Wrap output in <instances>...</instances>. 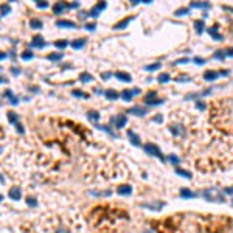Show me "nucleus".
I'll use <instances>...</instances> for the list:
<instances>
[{
	"instance_id": "1",
	"label": "nucleus",
	"mask_w": 233,
	"mask_h": 233,
	"mask_svg": "<svg viewBox=\"0 0 233 233\" xmlns=\"http://www.w3.org/2000/svg\"><path fill=\"white\" fill-rule=\"evenodd\" d=\"M202 196H204L205 200H208V202H218V204L225 202L224 193H222L221 190L214 188V187H211V188H205V190L202 191Z\"/></svg>"
},
{
	"instance_id": "2",
	"label": "nucleus",
	"mask_w": 233,
	"mask_h": 233,
	"mask_svg": "<svg viewBox=\"0 0 233 233\" xmlns=\"http://www.w3.org/2000/svg\"><path fill=\"white\" fill-rule=\"evenodd\" d=\"M143 149H145V152H146V154H149V156H154V157H159L162 162H165V160H166L165 157H163L162 151L159 149V146H157V145H154V143H146V145L143 146Z\"/></svg>"
},
{
	"instance_id": "3",
	"label": "nucleus",
	"mask_w": 233,
	"mask_h": 233,
	"mask_svg": "<svg viewBox=\"0 0 233 233\" xmlns=\"http://www.w3.org/2000/svg\"><path fill=\"white\" fill-rule=\"evenodd\" d=\"M145 103L149 106H156V104H163L165 100H159V98H156V92H149L145 98Z\"/></svg>"
},
{
	"instance_id": "4",
	"label": "nucleus",
	"mask_w": 233,
	"mask_h": 233,
	"mask_svg": "<svg viewBox=\"0 0 233 233\" xmlns=\"http://www.w3.org/2000/svg\"><path fill=\"white\" fill-rule=\"evenodd\" d=\"M111 123H114L115 128L121 129V128H125V125L128 123V118H126V115H117V117H114L111 120Z\"/></svg>"
},
{
	"instance_id": "5",
	"label": "nucleus",
	"mask_w": 233,
	"mask_h": 233,
	"mask_svg": "<svg viewBox=\"0 0 233 233\" xmlns=\"http://www.w3.org/2000/svg\"><path fill=\"white\" fill-rule=\"evenodd\" d=\"M107 6V3L106 2H101V3H97L90 11H89V16H92V17H97V16H100V12L104 9Z\"/></svg>"
},
{
	"instance_id": "6",
	"label": "nucleus",
	"mask_w": 233,
	"mask_h": 233,
	"mask_svg": "<svg viewBox=\"0 0 233 233\" xmlns=\"http://www.w3.org/2000/svg\"><path fill=\"white\" fill-rule=\"evenodd\" d=\"M128 114H134V115H139V117H145L148 114V111L145 107H140V106H135V107H131L128 109Z\"/></svg>"
},
{
	"instance_id": "7",
	"label": "nucleus",
	"mask_w": 233,
	"mask_h": 233,
	"mask_svg": "<svg viewBox=\"0 0 233 233\" xmlns=\"http://www.w3.org/2000/svg\"><path fill=\"white\" fill-rule=\"evenodd\" d=\"M219 72H216V70H207L204 73V79L205 81H214V79H218L219 78Z\"/></svg>"
},
{
	"instance_id": "8",
	"label": "nucleus",
	"mask_w": 233,
	"mask_h": 233,
	"mask_svg": "<svg viewBox=\"0 0 233 233\" xmlns=\"http://www.w3.org/2000/svg\"><path fill=\"white\" fill-rule=\"evenodd\" d=\"M165 204H162V202H149V204H142V207L143 208H149V210H162V207Z\"/></svg>"
},
{
	"instance_id": "9",
	"label": "nucleus",
	"mask_w": 233,
	"mask_h": 233,
	"mask_svg": "<svg viewBox=\"0 0 233 233\" xmlns=\"http://www.w3.org/2000/svg\"><path fill=\"white\" fill-rule=\"evenodd\" d=\"M208 34H210L214 40H222V36L219 34V26H218V25H214V26H211V28H208Z\"/></svg>"
},
{
	"instance_id": "10",
	"label": "nucleus",
	"mask_w": 233,
	"mask_h": 233,
	"mask_svg": "<svg viewBox=\"0 0 233 233\" xmlns=\"http://www.w3.org/2000/svg\"><path fill=\"white\" fill-rule=\"evenodd\" d=\"M9 197H11L12 200H20V197H22V191H20V188H17V187L11 188V191H9Z\"/></svg>"
},
{
	"instance_id": "11",
	"label": "nucleus",
	"mask_w": 233,
	"mask_h": 233,
	"mask_svg": "<svg viewBox=\"0 0 233 233\" xmlns=\"http://www.w3.org/2000/svg\"><path fill=\"white\" fill-rule=\"evenodd\" d=\"M196 196H197V193H193V191H190L188 188H182L180 190V197L182 199H193Z\"/></svg>"
},
{
	"instance_id": "12",
	"label": "nucleus",
	"mask_w": 233,
	"mask_h": 233,
	"mask_svg": "<svg viewBox=\"0 0 233 233\" xmlns=\"http://www.w3.org/2000/svg\"><path fill=\"white\" fill-rule=\"evenodd\" d=\"M128 137H129V140H131V143L134 146H142V142L139 139V135H135L132 131H128Z\"/></svg>"
},
{
	"instance_id": "13",
	"label": "nucleus",
	"mask_w": 233,
	"mask_h": 233,
	"mask_svg": "<svg viewBox=\"0 0 233 233\" xmlns=\"http://www.w3.org/2000/svg\"><path fill=\"white\" fill-rule=\"evenodd\" d=\"M117 191H118V194H121V196H129L132 193V187L131 185H121Z\"/></svg>"
},
{
	"instance_id": "14",
	"label": "nucleus",
	"mask_w": 233,
	"mask_h": 233,
	"mask_svg": "<svg viewBox=\"0 0 233 233\" xmlns=\"http://www.w3.org/2000/svg\"><path fill=\"white\" fill-rule=\"evenodd\" d=\"M65 8H67L65 3L58 2V3H54V5H53V12H54V14H62V11H64Z\"/></svg>"
},
{
	"instance_id": "15",
	"label": "nucleus",
	"mask_w": 233,
	"mask_h": 233,
	"mask_svg": "<svg viewBox=\"0 0 233 233\" xmlns=\"http://www.w3.org/2000/svg\"><path fill=\"white\" fill-rule=\"evenodd\" d=\"M44 37H40V36H36V37H33V42H31V45L33 47H37V48H42V47H45L47 44L42 40Z\"/></svg>"
},
{
	"instance_id": "16",
	"label": "nucleus",
	"mask_w": 233,
	"mask_h": 233,
	"mask_svg": "<svg viewBox=\"0 0 233 233\" xmlns=\"http://www.w3.org/2000/svg\"><path fill=\"white\" fill-rule=\"evenodd\" d=\"M115 76L120 79V81H125V83H131L132 81V76L129 75V73H123V72H117L115 73Z\"/></svg>"
},
{
	"instance_id": "17",
	"label": "nucleus",
	"mask_w": 233,
	"mask_h": 233,
	"mask_svg": "<svg viewBox=\"0 0 233 233\" xmlns=\"http://www.w3.org/2000/svg\"><path fill=\"white\" fill-rule=\"evenodd\" d=\"M86 42H87V39L79 37V39H76V40H73V42H72V47L73 48H83L86 45Z\"/></svg>"
},
{
	"instance_id": "18",
	"label": "nucleus",
	"mask_w": 233,
	"mask_h": 233,
	"mask_svg": "<svg viewBox=\"0 0 233 233\" xmlns=\"http://www.w3.org/2000/svg\"><path fill=\"white\" fill-rule=\"evenodd\" d=\"M58 26H67V28H76V23L72 20H58L56 22Z\"/></svg>"
},
{
	"instance_id": "19",
	"label": "nucleus",
	"mask_w": 233,
	"mask_h": 233,
	"mask_svg": "<svg viewBox=\"0 0 233 233\" xmlns=\"http://www.w3.org/2000/svg\"><path fill=\"white\" fill-rule=\"evenodd\" d=\"M190 6H191V8H202V9H208L211 5H210L208 2H193Z\"/></svg>"
},
{
	"instance_id": "20",
	"label": "nucleus",
	"mask_w": 233,
	"mask_h": 233,
	"mask_svg": "<svg viewBox=\"0 0 233 233\" xmlns=\"http://www.w3.org/2000/svg\"><path fill=\"white\" fill-rule=\"evenodd\" d=\"M30 25H31V28H34V30H40V28H42V20H40V19H31Z\"/></svg>"
},
{
	"instance_id": "21",
	"label": "nucleus",
	"mask_w": 233,
	"mask_h": 233,
	"mask_svg": "<svg viewBox=\"0 0 233 233\" xmlns=\"http://www.w3.org/2000/svg\"><path fill=\"white\" fill-rule=\"evenodd\" d=\"M170 131H171L174 135H179V134H182L183 128H182L180 125H171V126H170Z\"/></svg>"
},
{
	"instance_id": "22",
	"label": "nucleus",
	"mask_w": 233,
	"mask_h": 233,
	"mask_svg": "<svg viewBox=\"0 0 233 233\" xmlns=\"http://www.w3.org/2000/svg\"><path fill=\"white\" fill-rule=\"evenodd\" d=\"M157 81H159V83H162V84H165V83H170V81H171V76H170L168 73H162V75L157 78Z\"/></svg>"
},
{
	"instance_id": "23",
	"label": "nucleus",
	"mask_w": 233,
	"mask_h": 233,
	"mask_svg": "<svg viewBox=\"0 0 233 233\" xmlns=\"http://www.w3.org/2000/svg\"><path fill=\"white\" fill-rule=\"evenodd\" d=\"M176 174H179V176H182V177H187V179H191V173L187 171V170H182V168H177V170H176Z\"/></svg>"
},
{
	"instance_id": "24",
	"label": "nucleus",
	"mask_w": 233,
	"mask_h": 233,
	"mask_svg": "<svg viewBox=\"0 0 233 233\" xmlns=\"http://www.w3.org/2000/svg\"><path fill=\"white\" fill-rule=\"evenodd\" d=\"M204 20H197V22H194V28H196V31L199 33V34H202L204 33Z\"/></svg>"
},
{
	"instance_id": "25",
	"label": "nucleus",
	"mask_w": 233,
	"mask_h": 233,
	"mask_svg": "<svg viewBox=\"0 0 233 233\" xmlns=\"http://www.w3.org/2000/svg\"><path fill=\"white\" fill-rule=\"evenodd\" d=\"M104 95H106V98H109V100H117L120 97V95L117 92H114V90H107V92H104Z\"/></svg>"
},
{
	"instance_id": "26",
	"label": "nucleus",
	"mask_w": 233,
	"mask_h": 233,
	"mask_svg": "<svg viewBox=\"0 0 233 233\" xmlns=\"http://www.w3.org/2000/svg\"><path fill=\"white\" fill-rule=\"evenodd\" d=\"M162 67V64H159V62H156V64H151V65H146L145 67V70H148V72H156V70H159V68Z\"/></svg>"
},
{
	"instance_id": "27",
	"label": "nucleus",
	"mask_w": 233,
	"mask_h": 233,
	"mask_svg": "<svg viewBox=\"0 0 233 233\" xmlns=\"http://www.w3.org/2000/svg\"><path fill=\"white\" fill-rule=\"evenodd\" d=\"M214 59H219V61H224L225 59V54H224V50H218L214 54H213Z\"/></svg>"
},
{
	"instance_id": "28",
	"label": "nucleus",
	"mask_w": 233,
	"mask_h": 233,
	"mask_svg": "<svg viewBox=\"0 0 233 233\" xmlns=\"http://www.w3.org/2000/svg\"><path fill=\"white\" fill-rule=\"evenodd\" d=\"M188 12H190V8H180V9H177V11L174 12V16L180 17V16H185V14H188Z\"/></svg>"
},
{
	"instance_id": "29",
	"label": "nucleus",
	"mask_w": 233,
	"mask_h": 233,
	"mask_svg": "<svg viewBox=\"0 0 233 233\" xmlns=\"http://www.w3.org/2000/svg\"><path fill=\"white\" fill-rule=\"evenodd\" d=\"M121 98L125 100V101H131V98H132V92H131V90H123Z\"/></svg>"
},
{
	"instance_id": "30",
	"label": "nucleus",
	"mask_w": 233,
	"mask_h": 233,
	"mask_svg": "<svg viewBox=\"0 0 233 233\" xmlns=\"http://www.w3.org/2000/svg\"><path fill=\"white\" fill-rule=\"evenodd\" d=\"M87 117H89L92 121H97V120L100 118V114L95 112V111H89V112H87Z\"/></svg>"
},
{
	"instance_id": "31",
	"label": "nucleus",
	"mask_w": 233,
	"mask_h": 233,
	"mask_svg": "<svg viewBox=\"0 0 233 233\" xmlns=\"http://www.w3.org/2000/svg\"><path fill=\"white\" fill-rule=\"evenodd\" d=\"M129 22H132V17H129V19H126V20H123V22L117 23V25L114 26V28H117V30H118V28H125V26H126V25H128Z\"/></svg>"
},
{
	"instance_id": "32",
	"label": "nucleus",
	"mask_w": 233,
	"mask_h": 233,
	"mask_svg": "<svg viewBox=\"0 0 233 233\" xmlns=\"http://www.w3.org/2000/svg\"><path fill=\"white\" fill-rule=\"evenodd\" d=\"M166 160H170V162L173 163V165H177V163L180 162V159L177 157V156H174V154H170V156L166 157Z\"/></svg>"
},
{
	"instance_id": "33",
	"label": "nucleus",
	"mask_w": 233,
	"mask_h": 233,
	"mask_svg": "<svg viewBox=\"0 0 233 233\" xmlns=\"http://www.w3.org/2000/svg\"><path fill=\"white\" fill-rule=\"evenodd\" d=\"M33 56H34V54H33V51H30V50H26V51L22 53V59H25V61H26V59H31Z\"/></svg>"
},
{
	"instance_id": "34",
	"label": "nucleus",
	"mask_w": 233,
	"mask_h": 233,
	"mask_svg": "<svg viewBox=\"0 0 233 233\" xmlns=\"http://www.w3.org/2000/svg\"><path fill=\"white\" fill-rule=\"evenodd\" d=\"M9 11H11L9 5H2V6H0V12H2V16H6Z\"/></svg>"
},
{
	"instance_id": "35",
	"label": "nucleus",
	"mask_w": 233,
	"mask_h": 233,
	"mask_svg": "<svg viewBox=\"0 0 233 233\" xmlns=\"http://www.w3.org/2000/svg\"><path fill=\"white\" fill-rule=\"evenodd\" d=\"M62 58V53H53V54H48V59H51V61H58V59H61Z\"/></svg>"
},
{
	"instance_id": "36",
	"label": "nucleus",
	"mask_w": 233,
	"mask_h": 233,
	"mask_svg": "<svg viewBox=\"0 0 233 233\" xmlns=\"http://www.w3.org/2000/svg\"><path fill=\"white\" fill-rule=\"evenodd\" d=\"M92 79H93V78H92L90 73H83V75H81V81H83V83H86V81L89 83V81H92Z\"/></svg>"
},
{
	"instance_id": "37",
	"label": "nucleus",
	"mask_w": 233,
	"mask_h": 233,
	"mask_svg": "<svg viewBox=\"0 0 233 233\" xmlns=\"http://www.w3.org/2000/svg\"><path fill=\"white\" fill-rule=\"evenodd\" d=\"M54 45H56L58 48H65L68 45V42L67 40H58V42H54Z\"/></svg>"
},
{
	"instance_id": "38",
	"label": "nucleus",
	"mask_w": 233,
	"mask_h": 233,
	"mask_svg": "<svg viewBox=\"0 0 233 233\" xmlns=\"http://www.w3.org/2000/svg\"><path fill=\"white\" fill-rule=\"evenodd\" d=\"M188 62H190V59H188V58H180V59L174 61V64H176V65H182V64H188Z\"/></svg>"
},
{
	"instance_id": "39",
	"label": "nucleus",
	"mask_w": 233,
	"mask_h": 233,
	"mask_svg": "<svg viewBox=\"0 0 233 233\" xmlns=\"http://www.w3.org/2000/svg\"><path fill=\"white\" fill-rule=\"evenodd\" d=\"M196 107L199 109V111H205V109H207V104H205V103H202V101H196Z\"/></svg>"
},
{
	"instance_id": "40",
	"label": "nucleus",
	"mask_w": 233,
	"mask_h": 233,
	"mask_svg": "<svg viewBox=\"0 0 233 233\" xmlns=\"http://www.w3.org/2000/svg\"><path fill=\"white\" fill-rule=\"evenodd\" d=\"M26 204H28L30 207H36V205H37V200H36L34 197H28V199H26Z\"/></svg>"
},
{
	"instance_id": "41",
	"label": "nucleus",
	"mask_w": 233,
	"mask_h": 233,
	"mask_svg": "<svg viewBox=\"0 0 233 233\" xmlns=\"http://www.w3.org/2000/svg\"><path fill=\"white\" fill-rule=\"evenodd\" d=\"M176 81H179V83H185V81H187V83H188V81H191V78H188L187 75H180V78H177Z\"/></svg>"
},
{
	"instance_id": "42",
	"label": "nucleus",
	"mask_w": 233,
	"mask_h": 233,
	"mask_svg": "<svg viewBox=\"0 0 233 233\" xmlns=\"http://www.w3.org/2000/svg\"><path fill=\"white\" fill-rule=\"evenodd\" d=\"M193 61L197 64V65H204L205 64V59L204 58H199V56H196V58H193Z\"/></svg>"
},
{
	"instance_id": "43",
	"label": "nucleus",
	"mask_w": 233,
	"mask_h": 233,
	"mask_svg": "<svg viewBox=\"0 0 233 233\" xmlns=\"http://www.w3.org/2000/svg\"><path fill=\"white\" fill-rule=\"evenodd\" d=\"M224 54H225V58H233V48L224 50Z\"/></svg>"
},
{
	"instance_id": "44",
	"label": "nucleus",
	"mask_w": 233,
	"mask_h": 233,
	"mask_svg": "<svg viewBox=\"0 0 233 233\" xmlns=\"http://www.w3.org/2000/svg\"><path fill=\"white\" fill-rule=\"evenodd\" d=\"M73 95H75V97H84V98H87V95H86V93L78 92V90H73Z\"/></svg>"
},
{
	"instance_id": "45",
	"label": "nucleus",
	"mask_w": 233,
	"mask_h": 233,
	"mask_svg": "<svg viewBox=\"0 0 233 233\" xmlns=\"http://www.w3.org/2000/svg\"><path fill=\"white\" fill-rule=\"evenodd\" d=\"M8 117H9V120H11V121H14V123H17V117H16V114H12V112H9V114H8Z\"/></svg>"
},
{
	"instance_id": "46",
	"label": "nucleus",
	"mask_w": 233,
	"mask_h": 233,
	"mask_svg": "<svg viewBox=\"0 0 233 233\" xmlns=\"http://www.w3.org/2000/svg\"><path fill=\"white\" fill-rule=\"evenodd\" d=\"M36 5H37L39 8H47V6H48L47 2H36Z\"/></svg>"
},
{
	"instance_id": "47",
	"label": "nucleus",
	"mask_w": 233,
	"mask_h": 233,
	"mask_svg": "<svg viewBox=\"0 0 233 233\" xmlns=\"http://www.w3.org/2000/svg\"><path fill=\"white\" fill-rule=\"evenodd\" d=\"M152 121H157V123H162V121H163V117H162V115H156V117L152 118Z\"/></svg>"
},
{
	"instance_id": "48",
	"label": "nucleus",
	"mask_w": 233,
	"mask_h": 233,
	"mask_svg": "<svg viewBox=\"0 0 233 233\" xmlns=\"http://www.w3.org/2000/svg\"><path fill=\"white\" fill-rule=\"evenodd\" d=\"M95 26H97L95 23H87V25H86V28H87V30H90V31H93V30H95Z\"/></svg>"
},
{
	"instance_id": "49",
	"label": "nucleus",
	"mask_w": 233,
	"mask_h": 233,
	"mask_svg": "<svg viewBox=\"0 0 233 233\" xmlns=\"http://www.w3.org/2000/svg\"><path fill=\"white\" fill-rule=\"evenodd\" d=\"M142 233H157V231H156L154 228H146V230H143Z\"/></svg>"
},
{
	"instance_id": "50",
	"label": "nucleus",
	"mask_w": 233,
	"mask_h": 233,
	"mask_svg": "<svg viewBox=\"0 0 233 233\" xmlns=\"http://www.w3.org/2000/svg\"><path fill=\"white\" fill-rule=\"evenodd\" d=\"M225 193L227 194H233V187L231 188H225Z\"/></svg>"
},
{
	"instance_id": "51",
	"label": "nucleus",
	"mask_w": 233,
	"mask_h": 233,
	"mask_svg": "<svg viewBox=\"0 0 233 233\" xmlns=\"http://www.w3.org/2000/svg\"><path fill=\"white\" fill-rule=\"evenodd\" d=\"M140 93V89H134L132 90V97H134V95H139Z\"/></svg>"
},
{
	"instance_id": "52",
	"label": "nucleus",
	"mask_w": 233,
	"mask_h": 233,
	"mask_svg": "<svg viewBox=\"0 0 233 233\" xmlns=\"http://www.w3.org/2000/svg\"><path fill=\"white\" fill-rule=\"evenodd\" d=\"M109 76H111V73H103V79H109Z\"/></svg>"
},
{
	"instance_id": "53",
	"label": "nucleus",
	"mask_w": 233,
	"mask_h": 233,
	"mask_svg": "<svg viewBox=\"0 0 233 233\" xmlns=\"http://www.w3.org/2000/svg\"><path fill=\"white\" fill-rule=\"evenodd\" d=\"M6 58V54L5 53H0V59H5Z\"/></svg>"
},
{
	"instance_id": "54",
	"label": "nucleus",
	"mask_w": 233,
	"mask_h": 233,
	"mask_svg": "<svg viewBox=\"0 0 233 233\" xmlns=\"http://www.w3.org/2000/svg\"><path fill=\"white\" fill-rule=\"evenodd\" d=\"M2 200H3V196H2V194H0V202H2Z\"/></svg>"
}]
</instances>
